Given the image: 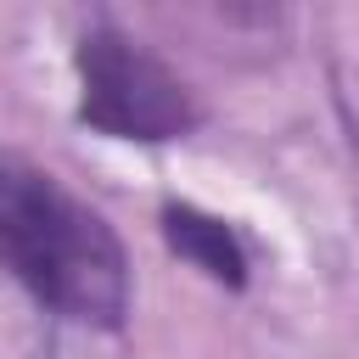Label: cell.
<instances>
[{"instance_id":"cell-1","label":"cell","mask_w":359,"mask_h":359,"mask_svg":"<svg viewBox=\"0 0 359 359\" xmlns=\"http://www.w3.org/2000/svg\"><path fill=\"white\" fill-rule=\"evenodd\" d=\"M0 269L62 320L118 331L129 314V252L112 219L22 151H0Z\"/></svg>"},{"instance_id":"cell-2","label":"cell","mask_w":359,"mask_h":359,"mask_svg":"<svg viewBox=\"0 0 359 359\" xmlns=\"http://www.w3.org/2000/svg\"><path fill=\"white\" fill-rule=\"evenodd\" d=\"M79 123L118 140H180L202 123L191 84L118 22L79 34Z\"/></svg>"},{"instance_id":"cell-3","label":"cell","mask_w":359,"mask_h":359,"mask_svg":"<svg viewBox=\"0 0 359 359\" xmlns=\"http://www.w3.org/2000/svg\"><path fill=\"white\" fill-rule=\"evenodd\" d=\"M163 241L185 258V264H196L208 280H219V286H230V292H241L247 286V247H241V236L219 219V213H202V208H191V202H168L163 208Z\"/></svg>"}]
</instances>
